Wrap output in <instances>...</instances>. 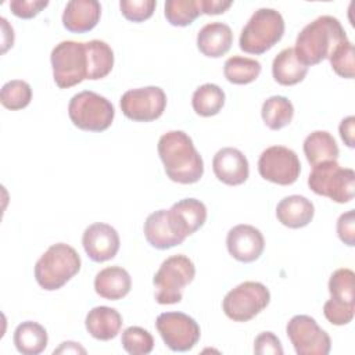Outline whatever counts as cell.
Instances as JSON below:
<instances>
[{"instance_id":"603a6c76","label":"cell","mask_w":355,"mask_h":355,"mask_svg":"<svg viewBox=\"0 0 355 355\" xmlns=\"http://www.w3.org/2000/svg\"><path fill=\"white\" fill-rule=\"evenodd\" d=\"M122 316L115 308L94 306L86 315L85 326L92 337L100 341L115 338L122 327Z\"/></svg>"},{"instance_id":"e575fe53","label":"cell","mask_w":355,"mask_h":355,"mask_svg":"<svg viewBox=\"0 0 355 355\" xmlns=\"http://www.w3.org/2000/svg\"><path fill=\"white\" fill-rule=\"evenodd\" d=\"M354 55H355L354 44L349 40L338 44L329 57L333 71L341 78L354 79L355 76Z\"/></svg>"},{"instance_id":"ffe728a7","label":"cell","mask_w":355,"mask_h":355,"mask_svg":"<svg viewBox=\"0 0 355 355\" xmlns=\"http://www.w3.org/2000/svg\"><path fill=\"white\" fill-rule=\"evenodd\" d=\"M232 43V29L223 22H209L197 33V47L205 57L219 58L225 55L230 50Z\"/></svg>"},{"instance_id":"3957f363","label":"cell","mask_w":355,"mask_h":355,"mask_svg":"<svg viewBox=\"0 0 355 355\" xmlns=\"http://www.w3.org/2000/svg\"><path fill=\"white\" fill-rule=\"evenodd\" d=\"M80 257L76 250L65 243H57L47 248L35 265V279L37 284L54 291L61 288L80 270Z\"/></svg>"},{"instance_id":"52a82bcc","label":"cell","mask_w":355,"mask_h":355,"mask_svg":"<svg viewBox=\"0 0 355 355\" xmlns=\"http://www.w3.org/2000/svg\"><path fill=\"white\" fill-rule=\"evenodd\" d=\"M71 122L87 132H103L108 129L115 116L112 103L92 90H83L72 96L68 104Z\"/></svg>"},{"instance_id":"e0dca14e","label":"cell","mask_w":355,"mask_h":355,"mask_svg":"<svg viewBox=\"0 0 355 355\" xmlns=\"http://www.w3.org/2000/svg\"><path fill=\"white\" fill-rule=\"evenodd\" d=\"M212 169L218 180L227 186L243 184L250 175L245 155L234 147H223L214 155Z\"/></svg>"},{"instance_id":"5bb4252c","label":"cell","mask_w":355,"mask_h":355,"mask_svg":"<svg viewBox=\"0 0 355 355\" xmlns=\"http://www.w3.org/2000/svg\"><path fill=\"white\" fill-rule=\"evenodd\" d=\"M119 234L108 223L96 222L89 225L82 236V245L87 257L94 262L112 259L119 250Z\"/></svg>"},{"instance_id":"b9f144b4","label":"cell","mask_w":355,"mask_h":355,"mask_svg":"<svg viewBox=\"0 0 355 355\" xmlns=\"http://www.w3.org/2000/svg\"><path fill=\"white\" fill-rule=\"evenodd\" d=\"M201 12L207 15H216L225 12L233 3L230 0H200Z\"/></svg>"},{"instance_id":"1f68e13d","label":"cell","mask_w":355,"mask_h":355,"mask_svg":"<svg viewBox=\"0 0 355 355\" xmlns=\"http://www.w3.org/2000/svg\"><path fill=\"white\" fill-rule=\"evenodd\" d=\"M330 298L344 304L355 305V275L348 268L334 270L329 279Z\"/></svg>"},{"instance_id":"d6986e66","label":"cell","mask_w":355,"mask_h":355,"mask_svg":"<svg viewBox=\"0 0 355 355\" xmlns=\"http://www.w3.org/2000/svg\"><path fill=\"white\" fill-rule=\"evenodd\" d=\"M144 237L148 244L157 250H168L184 241L172 227L168 209H158L150 214L143 226Z\"/></svg>"},{"instance_id":"f546056e","label":"cell","mask_w":355,"mask_h":355,"mask_svg":"<svg viewBox=\"0 0 355 355\" xmlns=\"http://www.w3.org/2000/svg\"><path fill=\"white\" fill-rule=\"evenodd\" d=\"M261 62L254 58L233 55L225 61V78L233 85H248L261 73Z\"/></svg>"},{"instance_id":"4fadbf2b","label":"cell","mask_w":355,"mask_h":355,"mask_svg":"<svg viewBox=\"0 0 355 355\" xmlns=\"http://www.w3.org/2000/svg\"><path fill=\"white\" fill-rule=\"evenodd\" d=\"M166 107V94L158 86L130 89L121 97L123 115L136 122H151L158 119Z\"/></svg>"},{"instance_id":"60d3db41","label":"cell","mask_w":355,"mask_h":355,"mask_svg":"<svg viewBox=\"0 0 355 355\" xmlns=\"http://www.w3.org/2000/svg\"><path fill=\"white\" fill-rule=\"evenodd\" d=\"M338 132H340V136H341L344 144L349 148H354L355 147V116L349 115V116L344 118L340 122Z\"/></svg>"},{"instance_id":"ba28073f","label":"cell","mask_w":355,"mask_h":355,"mask_svg":"<svg viewBox=\"0 0 355 355\" xmlns=\"http://www.w3.org/2000/svg\"><path fill=\"white\" fill-rule=\"evenodd\" d=\"M53 78L60 89H68L87 79V53L82 42L64 40L51 50Z\"/></svg>"},{"instance_id":"ac0fdd59","label":"cell","mask_w":355,"mask_h":355,"mask_svg":"<svg viewBox=\"0 0 355 355\" xmlns=\"http://www.w3.org/2000/svg\"><path fill=\"white\" fill-rule=\"evenodd\" d=\"M101 4L97 0H71L62 12V25L72 33L92 31L100 21Z\"/></svg>"},{"instance_id":"d4e9b609","label":"cell","mask_w":355,"mask_h":355,"mask_svg":"<svg viewBox=\"0 0 355 355\" xmlns=\"http://www.w3.org/2000/svg\"><path fill=\"white\" fill-rule=\"evenodd\" d=\"M302 147L304 154L312 166L327 161H337L340 153L334 137L326 130H315L308 135Z\"/></svg>"},{"instance_id":"4dcf8cb0","label":"cell","mask_w":355,"mask_h":355,"mask_svg":"<svg viewBox=\"0 0 355 355\" xmlns=\"http://www.w3.org/2000/svg\"><path fill=\"white\" fill-rule=\"evenodd\" d=\"M200 0L165 1V18L173 26H187L201 15Z\"/></svg>"},{"instance_id":"836d02e7","label":"cell","mask_w":355,"mask_h":355,"mask_svg":"<svg viewBox=\"0 0 355 355\" xmlns=\"http://www.w3.org/2000/svg\"><path fill=\"white\" fill-rule=\"evenodd\" d=\"M121 344L130 355H147L154 348V338L148 330L139 326H130L123 330Z\"/></svg>"},{"instance_id":"83f0119b","label":"cell","mask_w":355,"mask_h":355,"mask_svg":"<svg viewBox=\"0 0 355 355\" xmlns=\"http://www.w3.org/2000/svg\"><path fill=\"white\" fill-rule=\"evenodd\" d=\"M261 115L269 129L279 130L291 122L294 105L284 96H272L263 101Z\"/></svg>"},{"instance_id":"d6a6232c","label":"cell","mask_w":355,"mask_h":355,"mask_svg":"<svg viewBox=\"0 0 355 355\" xmlns=\"http://www.w3.org/2000/svg\"><path fill=\"white\" fill-rule=\"evenodd\" d=\"M32 100L31 85L21 79H12L3 85L0 92V101L3 107L11 111L22 110L29 105Z\"/></svg>"},{"instance_id":"f1b7e54d","label":"cell","mask_w":355,"mask_h":355,"mask_svg":"<svg viewBox=\"0 0 355 355\" xmlns=\"http://www.w3.org/2000/svg\"><path fill=\"white\" fill-rule=\"evenodd\" d=\"M225 104V92L215 83L198 86L191 97V105L200 116L216 115Z\"/></svg>"},{"instance_id":"5b68a950","label":"cell","mask_w":355,"mask_h":355,"mask_svg":"<svg viewBox=\"0 0 355 355\" xmlns=\"http://www.w3.org/2000/svg\"><path fill=\"white\" fill-rule=\"evenodd\" d=\"M194 276L196 266L189 257L178 254L166 258L153 277L155 301L161 305L180 302L184 287L193 282Z\"/></svg>"},{"instance_id":"2e32d148","label":"cell","mask_w":355,"mask_h":355,"mask_svg":"<svg viewBox=\"0 0 355 355\" xmlns=\"http://www.w3.org/2000/svg\"><path fill=\"white\" fill-rule=\"evenodd\" d=\"M168 216L173 230L186 240L205 223L207 207L197 198H183L168 209Z\"/></svg>"},{"instance_id":"44dd1931","label":"cell","mask_w":355,"mask_h":355,"mask_svg":"<svg viewBox=\"0 0 355 355\" xmlns=\"http://www.w3.org/2000/svg\"><path fill=\"white\" fill-rule=\"evenodd\" d=\"M315 215V207L304 196H287L276 207L277 220L290 229H300L311 223Z\"/></svg>"},{"instance_id":"ee69618b","label":"cell","mask_w":355,"mask_h":355,"mask_svg":"<svg viewBox=\"0 0 355 355\" xmlns=\"http://www.w3.org/2000/svg\"><path fill=\"white\" fill-rule=\"evenodd\" d=\"M60 352H82V354H85L86 349L79 347L73 341H65L61 344V347L58 349H54V354H60Z\"/></svg>"},{"instance_id":"8d00e7d4","label":"cell","mask_w":355,"mask_h":355,"mask_svg":"<svg viewBox=\"0 0 355 355\" xmlns=\"http://www.w3.org/2000/svg\"><path fill=\"white\" fill-rule=\"evenodd\" d=\"M323 313H324V318L331 324L344 326V324H348L354 319L355 305L338 302V301H334L330 298L323 305Z\"/></svg>"},{"instance_id":"7a4b0ae2","label":"cell","mask_w":355,"mask_h":355,"mask_svg":"<svg viewBox=\"0 0 355 355\" xmlns=\"http://www.w3.org/2000/svg\"><path fill=\"white\" fill-rule=\"evenodd\" d=\"M347 40L341 22L336 17L322 15L302 28L297 36L294 51L304 65H316L329 58L334 49Z\"/></svg>"},{"instance_id":"277c9868","label":"cell","mask_w":355,"mask_h":355,"mask_svg":"<svg viewBox=\"0 0 355 355\" xmlns=\"http://www.w3.org/2000/svg\"><path fill=\"white\" fill-rule=\"evenodd\" d=\"M284 35V19L275 8L257 10L241 29L239 46L248 54H263Z\"/></svg>"},{"instance_id":"ab89813d","label":"cell","mask_w":355,"mask_h":355,"mask_svg":"<svg viewBox=\"0 0 355 355\" xmlns=\"http://www.w3.org/2000/svg\"><path fill=\"white\" fill-rule=\"evenodd\" d=\"M337 234L338 239L348 247L355 245V212L349 209L340 215L337 219Z\"/></svg>"},{"instance_id":"d590c367","label":"cell","mask_w":355,"mask_h":355,"mask_svg":"<svg viewBox=\"0 0 355 355\" xmlns=\"http://www.w3.org/2000/svg\"><path fill=\"white\" fill-rule=\"evenodd\" d=\"M157 7L155 0H121L119 8L122 15L132 22L148 19Z\"/></svg>"},{"instance_id":"f35d334b","label":"cell","mask_w":355,"mask_h":355,"mask_svg":"<svg viewBox=\"0 0 355 355\" xmlns=\"http://www.w3.org/2000/svg\"><path fill=\"white\" fill-rule=\"evenodd\" d=\"M254 352L258 355H282L284 351L277 336L272 331H262L255 337Z\"/></svg>"},{"instance_id":"74e56055","label":"cell","mask_w":355,"mask_h":355,"mask_svg":"<svg viewBox=\"0 0 355 355\" xmlns=\"http://www.w3.org/2000/svg\"><path fill=\"white\" fill-rule=\"evenodd\" d=\"M49 6L47 0H11V12L22 19H29L36 17L43 8Z\"/></svg>"},{"instance_id":"484cf974","label":"cell","mask_w":355,"mask_h":355,"mask_svg":"<svg viewBox=\"0 0 355 355\" xmlns=\"http://www.w3.org/2000/svg\"><path fill=\"white\" fill-rule=\"evenodd\" d=\"M47 331L37 322H22L14 331L15 348L24 355H37L43 352L47 347Z\"/></svg>"},{"instance_id":"6da1fadb","label":"cell","mask_w":355,"mask_h":355,"mask_svg":"<svg viewBox=\"0 0 355 355\" xmlns=\"http://www.w3.org/2000/svg\"><path fill=\"white\" fill-rule=\"evenodd\" d=\"M158 155L172 182L191 184L202 178V158L186 132L169 130L164 133L158 140Z\"/></svg>"},{"instance_id":"8fae6325","label":"cell","mask_w":355,"mask_h":355,"mask_svg":"<svg viewBox=\"0 0 355 355\" xmlns=\"http://www.w3.org/2000/svg\"><path fill=\"white\" fill-rule=\"evenodd\" d=\"M258 172L265 180L280 186H288L297 182L301 173V162L291 148L272 146L261 153Z\"/></svg>"},{"instance_id":"7c38bea8","label":"cell","mask_w":355,"mask_h":355,"mask_svg":"<svg viewBox=\"0 0 355 355\" xmlns=\"http://www.w3.org/2000/svg\"><path fill=\"white\" fill-rule=\"evenodd\" d=\"M286 333L298 355H327L330 352L329 334L308 315L293 316L286 326Z\"/></svg>"},{"instance_id":"9c48e42d","label":"cell","mask_w":355,"mask_h":355,"mask_svg":"<svg viewBox=\"0 0 355 355\" xmlns=\"http://www.w3.org/2000/svg\"><path fill=\"white\" fill-rule=\"evenodd\" d=\"M270 301L268 287L259 282H244L230 290L222 302L225 315L234 322H248L261 313Z\"/></svg>"},{"instance_id":"7bdbcfd3","label":"cell","mask_w":355,"mask_h":355,"mask_svg":"<svg viewBox=\"0 0 355 355\" xmlns=\"http://www.w3.org/2000/svg\"><path fill=\"white\" fill-rule=\"evenodd\" d=\"M0 21H1V29H3V50L1 51L6 53L8 47H12L14 31H12V26L8 25L6 18H0Z\"/></svg>"},{"instance_id":"4316f807","label":"cell","mask_w":355,"mask_h":355,"mask_svg":"<svg viewBox=\"0 0 355 355\" xmlns=\"http://www.w3.org/2000/svg\"><path fill=\"white\" fill-rule=\"evenodd\" d=\"M87 53V79L97 80L105 78L114 67V51L103 40H89L85 43Z\"/></svg>"},{"instance_id":"7402d4cb","label":"cell","mask_w":355,"mask_h":355,"mask_svg":"<svg viewBox=\"0 0 355 355\" xmlns=\"http://www.w3.org/2000/svg\"><path fill=\"white\" fill-rule=\"evenodd\" d=\"M132 288V279L126 269L121 266H107L101 269L94 277L96 293L110 301H116L129 294Z\"/></svg>"},{"instance_id":"cb8c5ba5","label":"cell","mask_w":355,"mask_h":355,"mask_svg":"<svg viewBox=\"0 0 355 355\" xmlns=\"http://www.w3.org/2000/svg\"><path fill=\"white\" fill-rule=\"evenodd\" d=\"M308 67L304 65L295 51L294 47L283 49L272 62V75L273 79L283 86H293L304 80L306 76Z\"/></svg>"},{"instance_id":"9a60e30c","label":"cell","mask_w":355,"mask_h":355,"mask_svg":"<svg viewBox=\"0 0 355 355\" xmlns=\"http://www.w3.org/2000/svg\"><path fill=\"white\" fill-rule=\"evenodd\" d=\"M229 254L239 262L250 263L257 261L265 248V239L259 229L252 225H236L226 236Z\"/></svg>"},{"instance_id":"30bf717a","label":"cell","mask_w":355,"mask_h":355,"mask_svg":"<svg viewBox=\"0 0 355 355\" xmlns=\"http://www.w3.org/2000/svg\"><path fill=\"white\" fill-rule=\"evenodd\" d=\"M155 327L165 345L175 352L190 351L201 336L198 323L183 312L159 313Z\"/></svg>"},{"instance_id":"8992f818","label":"cell","mask_w":355,"mask_h":355,"mask_svg":"<svg viewBox=\"0 0 355 355\" xmlns=\"http://www.w3.org/2000/svg\"><path fill=\"white\" fill-rule=\"evenodd\" d=\"M309 189L338 204L349 202L355 191V172L343 168L337 161H327L312 168L308 178Z\"/></svg>"}]
</instances>
